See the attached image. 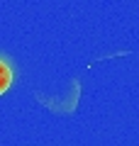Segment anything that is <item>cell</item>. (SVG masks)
Wrapping results in <instances>:
<instances>
[{
    "label": "cell",
    "instance_id": "obj_1",
    "mask_svg": "<svg viewBox=\"0 0 139 146\" xmlns=\"http://www.w3.org/2000/svg\"><path fill=\"white\" fill-rule=\"evenodd\" d=\"M10 85H12V71H10V66L0 58V95L5 93Z\"/></svg>",
    "mask_w": 139,
    "mask_h": 146
}]
</instances>
